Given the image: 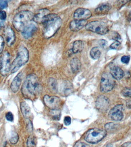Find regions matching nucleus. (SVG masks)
<instances>
[{"label": "nucleus", "instance_id": "obj_6", "mask_svg": "<svg viewBox=\"0 0 131 147\" xmlns=\"http://www.w3.org/2000/svg\"><path fill=\"white\" fill-rule=\"evenodd\" d=\"M115 84L114 78L109 73H103L101 77L100 90L102 92L107 93L113 89Z\"/></svg>", "mask_w": 131, "mask_h": 147}, {"label": "nucleus", "instance_id": "obj_11", "mask_svg": "<svg viewBox=\"0 0 131 147\" xmlns=\"http://www.w3.org/2000/svg\"><path fill=\"white\" fill-rule=\"evenodd\" d=\"M97 109L102 112L107 111L110 106L109 100L106 96L101 95L97 98L95 102Z\"/></svg>", "mask_w": 131, "mask_h": 147}, {"label": "nucleus", "instance_id": "obj_24", "mask_svg": "<svg viewBox=\"0 0 131 147\" xmlns=\"http://www.w3.org/2000/svg\"><path fill=\"white\" fill-rule=\"evenodd\" d=\"M48 84L51 90L53 92H57L58 89V85L56 79L54 78H50L49 79Z\"/></svg>", "mask_w": 131, "mask_h": 147}, {"label": "nucleus", "instance_id": "obj_10", "mask_svg": "<svg viewBox=\"0 0 131 147\" xmlns=\"http://www.w3.org/2000/svg\"><path fill=\"white\" fill-rule=\"evenodd\" d=\"M11 65L10 64V55L9 53L5 51L2 55V68L0 70L2 76H6L11 69Z\"/></svg>", "mask_w": 131, "mask_h": 147}, {"label": "nucleus", "instance_id": "obj_20", "mask_svg": "<svg viewBox=\"0 0 131 147\" xmlns=\"http://www.w3.org/2000/svg\"><path fill=\"white\" fill-rule=\"evenodd\" d=\"M84 48V42L81 40H77L74 42L71 50L72 53L76 54L81 52Z\"/></svg>", "mask_w": 131, "mask_h": 147}, {"label": "nucleus", "instance_id": "obj_38", "mask_svg": "<svg viewBox=\"0 0 131 147\" xmlns=\"http://www.w3.org/2000/svg\"><path fill=\"white\" fill-rule=\"evenodd\" d=\"M112 39L114 40H120L121 39V37L120 35L118 33L116 32H113L112 33V36H111Z\"/></svg>", "mask_w": 131, "mask_h": 147}, {"label": "nucleus", "instance_id": "obj_29", "mask_svg": "<svg viewBox=\"0 0 131 147\" xmlns=\"http://www.w3.org/2000/svg\"><path fill=\"white\" fill-rule=\"evenodd\" d=\"M18 139H19V137H18V134L17 133H14L10 139V143L12 144H16L18 142Z\"/></svg>", "mask_w": 131, "mask_h": 147}, {"label": "nucleus", "instance_id": "obj_25", "mask_svg": "<svg viewBox=\"0 0 131 147\" xmlns=\"http://www.w3.org/2000/svg\"><path fill=\"white\" fill-rule=\"evenodd\" d=\"M36 145V139L34 136H30L27 141V147H34Z\"/></svg>", "mask_w": 131, "mask_h": 147}, {"label": "nucleus", "instance_id": "obj_8", "mask_svg": "<svg viewBox=\"0 0 131 147\" xmlns=\"http://www.w3.org/2000/svg\"><path fill=\"white\" fill-rule=\"evenodd\" d=\"M43 101L46 106L51 110H58L61 104V100L58 96L45 95Z\"/></svg>", "mask_w": 131, "mask_h": 147}, {"label": "nucleus", "instance_id": "obj_46", "mask_svg": "<svg viewBox=\"0 0 131 147\" xmlns=\"http://www.w3.org/2000/svg\"><path fill=\"white\" fill-rule=\"evenodd\" d=\"M130 12V13L129 15L128 18V20L129 21H130V20H131V12Z\"/></svg>", "mask_w": 131, "mask_h": 147}, {"label": "nucleus", "instance_id": "obj_16", "mask_svg": "<svg viewBox=\"0 0 131 147\" xmlns=\"http://www.w3.org/2000/svg\"><path fill=\"white\" fill-rule=\"evenodd\" d=\"M87 20H74L71 21L70 24V28L73 32H78L82 29L87 25Z\"/></svg>", "mask_w": 131, "mask_h": 147}, {"label": "nucleus", "instance_id": "obj_33", "mask_svg": "<svg viewBox=\"0 0 131 147\" xmlns=\"http://www.w3.org/2000/svg\"><path fill=\"white\" fill-rule=\"evenodd\" d=\"M8 1H0V11L6 7L8 5Z\"/></svg>", "mask_w": 131, "mask_h": 147}, {"label": "nucleus", "instance_id": "obj_21", "mask_svg": "<svg viewBox=\"0 0 131 147\" xmlns=\"http://www.w3.org/2000/svg\"><path fill=\"white\" fill-rule=\"evenodd\" d=\"M70 65L72 72L74 73H76L80 70L81 63L79 59L77 57H74L71 60Z\"/></svg>", "mask_w": 131, "mask_h": 147}, {"label": "nucleus", "instance_id": "obj_12", "mask_svg": "<svg viewBox=\"0 0 131 147\" xmlns=\"http://www.w3.org/2000/svg\"><path fill=\"white\" fill-rule=\"evenodd\" d=\"M91 16V12L89 10L82 8L77 9L74 13V20H86Z\"/></svg>", "mask_w": 131, "mask_h": 147}, {"label": "nucleus", "instance_id": "obj_31", "mask_svg": "<svg viewBox=\"0 0 131 147\" xmlns=\"http://www.w3.org/2000/svg\"><path fill=\"white\" fill-rule=\"evenodd\" d=\"M115 125L113 123H107L105 126V129L107 130H110L114 128Z\"/></svg>", "mask_w": 131, "mask_h": 147}, {"label": "nucleus", "instance_id": "obj_7", "mask_svg": "<svg viewBox=\"0 0 131 147\" xmlns=\"http://www.w3.org/2000/svg\"><path fill=\"white\" fill-rule=\"evenodd\" d=\"M87 30L100 34H105L109 31L107 24L103 22L94 21L87 24L85 26Z\"/></svg>", "mask_w": 131, "mask_h": 147}, {"label": "nucleus", "instance_id": "obj_18", "mask_svg": "<svg viewBox=\"0 0 131 147\" xmlns=\"http://www.w3.org/2000/svg\"><path fill=\"white\" fill-rule=\"evenodd\" d=\"M111 74L115 79L120 80L124 78V71L119 67L116 65H111L110 66Z\"/></svg>", "mask_w": 131, "mask_h": 147}, {"label": "nucleus", "instance_id": "obj_13", "mask_svg": "<svg viewBox=\"0 0 131 147\" xmlns=\"http://www.w3.org/2000/svg\"><path fill=\"white\" fill-rule=\"evenodd\" d=\"M50 13V11L48 9H40L38 13L34 16L33 20L38 24H43Z\"/></svg>", "mask_w": 131, "mask_h": 147}, {"label": "nucleus", "instance_id": "obj_17", "mask_svg": "<svg viewBox=\"0 0 131 147\" xmlns=\"http://www.w3.org/2000/svg\"><path fill=\"white\" fill-rule=\"evenodd\" d=\"M22 79V73L20 72L15 77L11 82L10 88L14 93L17 92L20 87Z\"/></svg>", "mask_w": 131, "mask_h": 147}, {"label": "nucleus", "instance_id": "obj_34", "mask_svg": "<svg viewBox=\"0 0 131 147\" xmlns=\"http://www.w3.org/2000/svg\"><path fill=\"white\" fill-rule=\"evenodd\" d=\"M4 46V41L3 38L0 35V54L2 53Z\"/></svg>", "mask_w": 131, "mask_h": 147}, {"label": "nucleus", "instance_id": "obj_32", "mask_svg": "<svg viewBox=\"0 0 131 147\" xmlns=\"http://www.w3.org/2000/svg\"><path fill=\"white\" fill-rule=\"evenodd\" d=\"M120 42L119 41H116L110 45V48L112 49H116L120 47Z\"/></svg>", "mask_w": 131, "mask_h": 147}, {"label": "nucleus", "instance_id": "obj_9", "mask_svg": "<svg viewBox=\"0 0 131 147\" xmlns=\"http://www.w3.org/2000/svg\"><path fill=\"white\" fill-rule=\"evenodd\" d=\"M124 107L122 105H117L113 108L109 113V117L111 120L121 121L124 118Z\"/></svg>", "mask_w": 131, "mask_h": 147}, {"label": "nucleus", "instance_id": "obj_2", "mask_svg": "<svg viewBox=\"0 0 131 147\" xmlns=\"http://www.w3.org/2000/svg\"><path fill=\"white\" fill-rule=\"evenodd\" d=\"M62 24L60 17L55 13H50L43 23V34L46 38L53 36L61 27Z\"/></svg>", "mask_w": 131, "mask_h": 147}, {"label": "nucleus", "instance_id": "obj_22", "mask_svg": "<svg viewBox=\"0 0 131 147\" xmlns=\"http://www.w3.org/2000/svg\"><path fill=\"white\" fill-rule=\"evenodd\" d=\"M20 109L23 115L25 118H28L30 115V109L26 102H22L20 103Z\"/></svg>", "mask_w": 131, "mask_h": 147}, {"label": "nucleus", "instance_id": "obj_23", "mask_svg": "<svg viewBox=\"0 0 131 147\" xmlns=\"http://www.w3.org/2000/svg\"><path fill=\"white\" fill-rule=\"evenodd\" d=\"M90 55L92 58L97 59L99 58L101 55V51L98 47H95L90 50Z\"/></svg>", "mask_w": 131, "mask_h": 147}, {"label": "nucleus", "instance_id": "obj_43", "mask_svg": "<svg viewBox=\"0 0 131 147\" xmlns=\"http://www.w3.org/2000/svg\"><path fill=\"white\" fill-rule=\"evenodd\" d=\"M131 142H126V143L124 144L123 145H122V146H121L120 147H127L130 144Z\"/></svg>", "mask_w": 131, "mask_h": 147}, {"label": "nucleus", "instance_id": "obj_42", "mask_svg": "<svg viewBox=\"0 0 131 147\" xmlns=\"http://www.w3.org/2000/svg\"><path fill=\"white\" fill-rule=\"evenodd\" d=\"M28 129L29 130L32 131V129H33V128H32V124L30 121V122L29 123L28 125Z\"/></svg>", "mask_w": 131, "mask_h": 147}, {"label": "nucleus", "instance_id": "obj_45", "mask_svg": "<svg viewBox=\"0 0 131 147\" xmlns=\"http://www.w3.org/2000/svg\"><path fill=\"white\" fill-rule=\"evenodd\" d=\"M113 147V145L111 144H108L106 145L104 147Z\"/></svg>", "mask_w": 131, "mask_h": 147}, {"label": "nucleus", "instance_id": "obj_4", "mask_svg": "<svg viewBox=\"0 0 131 147\" xmlns=\"http://www.w3.org/2000/svg\"><path fill=\"white\" fill-rule=\"evenodd\" d=\"M29 57L28 49L25 47H20L18 49L17 57L11 65V72L14 73L17 72L22 66L28 61Z\"/></svg>", "mask_w": 131, "mask_h": 147}, {"label": "nucleus", "instance_id": "obj_37", "mask_svg": "<svg viewBox=\"0 0 131 147\" xmlns=\"http://www.w3.org/2000/svg\"><path fill=\"white\" fill-rule=\"evenodd\" d=\"M130 57L129 56H124L122 57L121 61L124 64H127L129 62Z\"/></svg>", "mask_w": 131, "mask_h": 147}, {"label": "nucleus", "instance_id": "obj_41", "mask_svg": "<svg viewBox=\"0 0 131 147\" xmlns=\"http://www.w3.org/2000/svg\"><path fill=\"white\" fill-rule=\"evenodd\" d=\"M126 106L128 108L131 109V99L126 101Z\"/></svg>", "mask_w": 131, "mask_h": 147}, {"label": "nucleus", "instance_id": "obj_28", "mask_svg": "<svg viewBox=\"0 0 131 147\" xmlns=\"http://www.w3.org/2000/svg\"><path fill=\"white\" fill-rule=\"evenodd\" d=\"M122 94L123 96L125 97H131V88L129 87H125L123 90Z\"/></svg>", "mask_w": 131, "mask_h": 147}, {"label": "nucleus", "instance_id": "obj_26", "mask_svg": "<svg viewBox=\"0 0 131 147\" xmlns=\"http://www.w3.org/2000/svg\"><path fill=\"white\" fill-rule=\"evenodd\" d=\"M64 86V89H63V93L65 95H70L72 91V86L70 84H66Z\"/></svg>", "mask_w": 131, "mask_h": 147}, {"label": "nucleus", "instance_id": "obj_5", "mask_svg": "<svg viewBox=\"0 0 131 147\" xmlns=\"http://www.w3.org/2000/svg\"><path fill=\"white\" fill-rule=\"evenodd\" d=\"M106 135L105 130L94 128L91 129L86 132L84 139L88 143L96 144L102 141Z\"/></svg>", "mask_w": 131, "mask_h": 147}, {"label": "nucleus", "instance_id": "obj_19", "mask_svg": "<svg viewBox=\"0 0 131 147\" xmlns=\"http://www.w3.org/2000/svg\"><path fill=\"white\" fill-rule=\"evenodd\" d=\"M111 6L109 3H102L95 9V12L97 15L106 14L111 10Z\"/></svg>", "mask_w": 131, "mask_h": 147}, {"label": "nucleus", "instance_id": "obj_30", "mask_svg": "<svg viewBox=\"0 0 131 147\" xmlns=\"http://www.w3.org/2000/svg\"><path fill=\"white\" fill-rule=\"evenodd\" d=\"M99 45L100 47L103 49H106L108 47V42L106 40H100L98 41Z\"/></svg>", "mask_w": 131, "mask_h": 147}, {"label": "nucleus", "instance_id": "obj_3", "mask_svg": "<svg viewBox=\"0 0 131 147\" xmlns=\"http://www.w3.org/2000/svg\"><path fill=\"white\" fill-rule=\"evenodd\" d=\"M34 15L30 11L23 10L14 17L13 24L17 31H22L33 20Z\"/></svg>", "mask_w": 131, "mask_h": 147}, {"label": "nucleus", "instance_id": "obj_36", "mask_svg": "<svg viewBox=\"0 0 131 147\" xmlns=\"http://www.w3.org/2000/svg\"><path fill=\"white\" fill-rule=\"evenodd\" d=\"M5 118L9 121H12L14 120V116L11 112L7 113L5 115Z\"/></svg>", "mask_w": 131, "mask_h": 147}, {"label": "nucleus", "instance_id": "obj_39", "mask_svg": "<svg viewBox=\"0 0 131 147\" xmlns=\"http://www.w3.org/2000/svg\"><path fill=\"white\" fill-rule=\"evenodd\" d=\"M71 117L67 116L64 118V123L66 126H69L71 123Z\"/></svg>", "mask_w": 131, "mask_h": 147}, {"label": "nucleus", "instance_id": "obj_27", "mask_svg": "<svg viewBox=\"0 0 131 147\" xmlns=\"http://www.w3.org/2000/svg\"><path fill=\"white\" fill-rule=\"evenodd\" d=\"M51 115L53 119L55 120L59 119L60 117V112L58 110H51L50 112Z\"/></svg>", "mask_w": 131, "mask_h": 147}, {"label": "nucleus", "instance_id": "obj_44", "mask_svg": "<svg viewBox=\"0 0 131 147\" xmlns=\"http://www.w3.org/2000/svg\"><path fill=\"white\" fill-rule=\"evenodd\" d=\"M2 56H0V70L2 68Z\"/></svg>", "mask_w": 131, "mask_h": 147}, {"label": "nucleus", "instance_id": "obj_35", "mask_svg": "<svg viewBox=\"0 0 131 147\" xmlns=\"http://www.w3.org/2000/svg\"><path fill=\"white\" fill-rule=\"evenodd\" d=\"M74 147H90V146L84 142H78L74 145Z\"/></svg>", "mask_w": 131, "mask_h": 147}, {"label": "nucleus", "instance_id": "obj_15", "mask_svg": "<svg viewBox=\"0 0 131 147\" xmlns=\"http://www.w3.org/2000/svg\"><path fill=\"white\" fill-rule=\"evenodd\" d=\"M4 36L8 47L12 46L15 41V35L13 30L10 26H8L4 30Z\"/></svg>", "mask_w": 131, "mask_h": 147}, {"label": "nucleus", "instance_id": "obj_1", "mask_svg": "<svg viewBox=\"0 0 131 147\" xmlns=\"http://www.w3.org/2000/svg\"><path fill=\"white\" fill-rule=\"evenodd\" d=\"M40 89L38 78L36 75L31 74L26 77L22 86L21 92L25 98L30 99L37 95Z\"/></svg>", "mask_w": 131, "mask_h": 147}, {"label": "nucleus", "instance_id": "obj_14", "mask_svg": "<svg viewBox=\"0 0 131 147\" xmlns=\"http://www.w3.org/2000/svg\"><path fill=\"white\" fill-rule=\"evenodd\" d=\"M38 29V26L33 23H30L22 31V35L25 39H28L32 37Z\"/></svg>", "mask_w": 131, "mask_h": 147}, {"label": "nucleus", "instance_id": "obj_40", "mask_svg": "<svg viewBox=\"0 0 131 147\" xmlns=\"http://www.w3.org/2000/svg\"><path fill=\"white\" fill-rule=\"evenodd\" d=\"M6 13L4 11L1 10L0 11V19L4 20L6 18Z\"/></svg>", "mask_w": 131, "mask_h": 147}]
</instances>
